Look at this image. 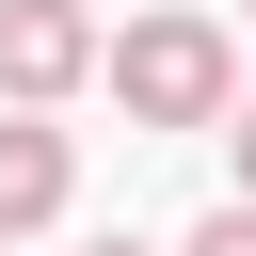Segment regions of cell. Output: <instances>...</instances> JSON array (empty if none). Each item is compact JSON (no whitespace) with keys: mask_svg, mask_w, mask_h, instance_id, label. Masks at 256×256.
<instances>
[{"mask_svg":"<svg viewBox=\"0 0 256 256\" xmlns=\"http://www.w3.org/2000/svg\"><path fill=\"white\" fill-rule=\"evenodd\" d=\"M176 256H256V208H208V224H192Z\"/></svg>","mask_w":256,"mask_h":256,"instance_id":"obj_4","label":"cell"},{"mask_svg":"<svg viewBox=\"0 0 256 256\" xmlns=\"http://www.w3.org/2000/svg\"><path fill=\"white\" fill-rule=\"evenodd\" d=\"M64 192H80V160H64V128H48V112H0V240H32V224H64Z\"/></svg>","mask_w":256,"mask_h":256,"instance_id":"obj_3","label":"cell"},{"mask_svg":"<svg viewBox=\"0 0 256 256\" xmlns=\"http://www.w3.org/2000/svg\"><path fill=\"white\" fill-rule=\"evenodd\" d=\"M112 48H96V16L80 0H0V112H48V96H80Z\"/></svg>","mask_w":256,"mask_h":256,"instance_id":"obj_2","label":"cell"},{"mask_svg":"<svg viewBox=\"0 0 256 256\" xmlns=\"http://www.w3.org/2000/svg\"><path fill=\"white\" fill-rule=\"evenodd\" d=\"M96 256H144V240H96Z\"/></svg>","mask_w":256,"mask_h":256,"instance_id":"obj_6","label":"cell"},{"mask_svg":"<svg viewBox=\"0 0 256 256\" xmlns=\"http://www.w3.org/2000/svg\"><path fill=\"white\" fill-rule=\"evenodd\" d=\"M224 144H240V208H256V112H224Z\"/></svg>","mask_w":256,"mask_h":256,"instance_id":"obj_5","label":"cell"},{"mask_svg":"<svg viewBox=\"0 0 256 256\" xmlns=\"http://www.w3.org/2000/svg\"><path fill=\"white\" fill-rule=\"evenodd\" d=\"M96 80L128 96V128H224V112H240V48H224V16H128Z\"/></svg>","mask_w":256,"mask_h":256,"instance_id":"obj_1","label":"cell"}]
</instances>
